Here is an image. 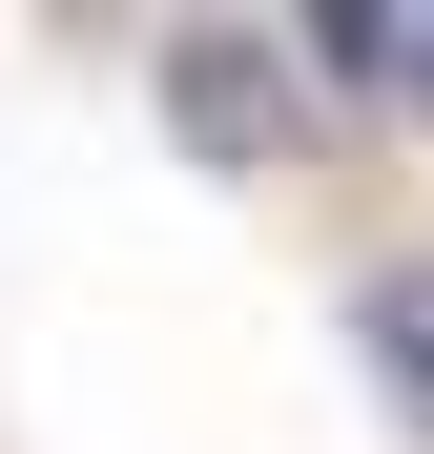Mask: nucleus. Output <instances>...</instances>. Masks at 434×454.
<instances>
[{
    "label": "nucleus",
    "instance_id": "f257e3e1",
    "mask_svg": "<svg viewBox=\"0 0 434 454\" xmlns=\"http://www.w3.org/2000/svg\"><path fill=\"white\" fill-rule=\"evenodd\" d=\"M166 124H186L228 186H269V166H289V62H269V42H166Z\"/></svg>",
    "mask_w": 434,
    "mask_h": 454
},
{
    "label": "nucleus",
    "instance_id": "f03ea898",
    "mask_svg": "<svg viewBox=\"0 0 434 454\" xmlns=\"http://www.w3.org/2000/svg\"><path fill=\"white\" fill-rule=\"evenodd\" d=\"M351 351H373V393L434 434V248H393V269H351Z\"/></svg>",
    "mask_w": 434,
    "mask_h": 454
}]
</instances>
